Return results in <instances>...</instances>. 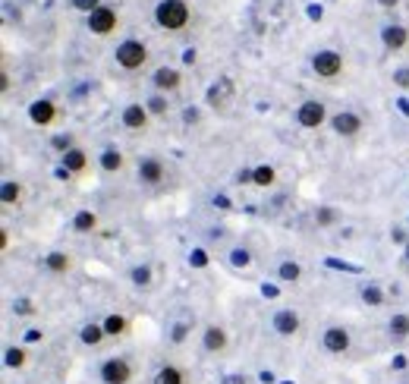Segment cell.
Returning <instances> with one entry per match:
<instances>
[{
    "mask_svg": "<svg viewBox=\"0 0 409 384\" xmlns=\"http://www.w3.org/2000/svg\"><path fill=\"white\" fill-rule=\"evenodd\" d=\"M19 195H22V186L13 180L3 183V192H0V199H3V205H13V201H19Z\"/></svg>",
    "mask_w": 409,
    "mask_h": 384,
    "instance_id": "cell-25",
    "label": "cell"
},
{
    "mask_svg": "<svg viewBox=\"0 0 409 384\" xmlns=\"http://www.w3.org/2000/svg\"><path fill=\"white\" fill-rule=\"evenodd\" d=\"M394 82H396V85H403V88H409V69H396Z\"/></svg>",
    "mask_w": 409,
    "mask_h": 384,
    "instance_id": "cell-36",
    "label": "cell"
},
{
    "mask_svg": "<svg viewBox=\"0 0 409 384\" xmlns=\"http://www.w3.org/2000/svg\"><path fill=\"white\" fill-rule=\"evenodd\" d=\"M182 63H195V50H192V48H189L186 54H182Z\"/></svg>",
    "mask_w": 409,
    "mask_h": 384,
    "instance_id": "cell-40",
    "label": "cell"
},
{
    "mask_svg": "<svg viewBox=\"0 0 409 384\" xmlns=\"http://www.w3.org/2000/svg\"><path fill=\"white\" fill-rule=\"evenodd\" d=\"M189 262H192L195 268H205V264H208V255H205V252H201V249H195L192 255H189Z\"/></svg>",
    "mask_w": 409,
    "mask_h": 384,
    "instance_id": "cell-35",
    "label": "cell"
},
{
    "mask_svg": "<svg viewBox=\"0 0 409 384\" xmlns=\"http://www.w3.org/2000/svg\"><path fill=\"white\" fill-rule=\"evenodd\" d=\"M296 120H299V126H306V129H318L327 120V111L321 101H306V104H299V111H296Z\"/></svg>",
    "mask_w": 409,
    "mask_h": 384,
    "instance_id": "cell-6",
    "label": "cell"
},
{
    "mask_svg": "<svg viewBox=\"0 0 409 384\" xmlns=\"http://www.w3.org/2000/svg\"><path fill=\"white\" fill-rule=\"evenodd\" d=\"M148 111H151V113H157V117H161V113L167 111V101H164L161 94H155V98L148 101Z\"/></svg>",
    "mask_w": 409,
    "mask_h": 384,
    "instance_id": "cell-32",
    "label": "cell"
},
{
    "mask_svg": "<svg viewBox=\"0 0 409 384\" xmlns=\"http://www.w3.org/2000/svg\"><path fill=\"white\" fill-rule=\"evenodd\" d=\"M155 384H186V375H182V369H176V365H164L155 375Z\"/></svg>",
    "mask_w": 409,
    "mask_h": 384,
    "instance_id": "cell-17",
    "label": "cell"
},
{
    "mask_svg": "<svg viewBox=\"0 0 409 384\" xmlns=\"http://www.w3.org/2000/svg\"><path fill=\"white\" fill-rule=\"evenodd\" d=\"M25 337H29V340H41V331H38V327H31V331L25 334Z\"/></svg>",
    "mask_w": 409,
    "mask_h": 384,
    "instance_id": "cell-43",
    "label": "cell"
},
{
    "mask_svg": "<svg viewBox=\"0 0 409 384\" xmlns=\"http://www.w3.org/2000/svg\"><path fill=\"white\" fill-rule=\"evenodd\" d=\"M6 365H10V369H19V365H25V353L16 350V346H10V350H6Z\"/></svg>",
    "mask_w": 409,
    "mask_h": 384,
    "instance_id": "cell-28",
    "label": "cell"
},
{
    "mask_svg": "<svg viewBox=\"0 0 409 384\" xmlns=\"http://www.w3.org/2000/svg\"><path fill=\"white\" fill-rule=\"evenodd\" d=\"M230 262L236 264V268H245V264H252V255L245 249H233L230 252Z\"/></svg>",
    "mask_w": 409,
    "mask_h": 384,
    "instance_id": "cell-30",
    "label": "cell"
},
{
    "mask_svg": "<svg viewBox=\"0 0 409 384\" xmlns=\"http://www.w3.org/2000/svg\"><path fill=\"white\" fill-rule=\"evenodd\" d=\"M274 183V167H255L252 170V186H271Z\"/></svg>",
    "mask_w": 409,
    "mask_h": 384,
    "instance_id": "cell-23",
    "label": "cell"
},
{
    "mask_svg": "<svg viewBox=\"0 0 409 384\" xmlns=\"http://www.w3.org/2000/svg\"><path fill=\"white\" fill-rule=\"evenodd\" d=\"M44 262H48V268L54 271V274H63V271H69V255H66V252H50Z\"/></svg>",
    "mask_w": 409,
    "mask_h": 384,
    "instance_id": "cell-20",
    "label": "cell"
},
{
    "mask_svg": "<svg viewBox=\"0 0 409 384\" xmlns=\"http://www.w3.org/2000/svg\"><path fill=\"white\" fill-rule=\"evenodd\" d=\"M73 6H76L79 13H94V10L101 6V0H73Z\"/></svg>",
    "mask_w": 409,
    "mask_h": 384,
    "instance_id": "cell-31",
    "label": "cell"
},
{
    "mask_svg": "<svg viewBox=\"0 0 409 384\" xmlns=\"http://www.w3.org/2000/svg\"><path fill=\"white\" fill-rule=\"evenodd\" d=\"M239 183H252V170H239Z\"/></svg>",
    "mask_w": 409,
    "mask_h": 384,
    "instance_id": "cell-39",
    "label": "cell"
},
{
    "mask_svg": "<svg viewBox=\"0 0 409 384\" xmlns=\"http://www.w3.org/2000/svg\"><path fill=\"white\" fill-rule=\"evenodd\" d=\"M29 117L35 126H50L57 120V107L54 101H35V104L29 107Z\"/></svg>",
    "mask_w": 409,
    "mask_h": 384,
    "instance_id": "cell-8",
    "label": "cell"
},
{
    "mask_svg": "<svg viewBox=\"0 0 409 384\" xmlns=\"http://www.w3.org/2000/svg\"><path fill=\"white\" fill-rule=\"evenodd\" d=\"M394 369H406V356H396L394 359Z\"/></svg>",
    "mask_w": 409,
    "mask_h": 384,
    "instance_id": "cell-42",
    "label": "cell"
},
{
    "mask_svg": "<svg viewBox=\"0 0 409 384\" xmlns=\"http://www.w3.org/2000/svg\"><path fill=\"white\" fill-rule=\"evenodd\" d=\"M406 262H409V246H406Z\"/></svg>",
    "mask_w": 409,
    "mask_h": 384,
    "instance_id": "cell-46",
    "label": "cell"
},
{
    "mask_svg": "<svg viewBox=\"0 0 409 384\" xmlns=\"http://www.w3.org/2000/svg\"><path fill=\"white\" fill-rule=\"evenodd\" d=\"M101 167L110 170V173H113V170H120V167H123V155H120V151H113V148H107L104 155H101Z\"/></svg>",
    "mask_w": 409,
    "mask_h": 384,
    "instance_id": "cell-24",
    "label": "cell"
},
{
    "mask_svg": "<svg viewBox=\"0 0 409 384\" xmlns=\"http://www.w3.org/2000/svg\"><path fill=\"white\" fill-rule=\"evenodd\" d=\"M104 337H107L104 325H85L82 327V343H88V346H98Z\"/></svg>",
    "mask_w": 409,
    "mask_h": 384,
    "instance_id": "cell-18",
    "label": "cell"
},
{
    "mask_svg": "<svg viewBox=\"0 0 409 384\" xmlns=\"http://www.w3.org/2000/svg\"><path fill=\"white\" fill-rule=\"evenodd\" d=\"M180 73L176 69H170V66H161V69H155V88L157 92H176L180 88Z\"/></svg>",
    "mask_w": 409,
    "mask_h": 384,
    "instance_id": "cell-13",
    "label": "cell"
},
{
    "mask_svg": "<svg viewBox=\"0 0 409 384\" xmlns=\"http://www.w3.org/2000/svg\"><path fill=\"white\" fill-rule=\"evenodd\" d=\"M299 274H302V268H299L296 262H283V264H280V280L293 283V280H299Z\"/></svg>",
    "mask_w": 409,
    "mask_h": 384,
    "instance_id": "cell-26",
    "label": "cell"
},
{
    "mask_svg": "<svg viewBox=\"0 0 409 384\" xmlns=\"http://www.w3.org/2000/svg\"><path fill=\"white\" fill-rule=\"evenodd\" d=\"M186 331H189L186 325H176L173 334H170V337H173V343H182V340H186Z\"/></svg>",
    "mask_w": 409,
    "mask_h": 384,
    "instance_id": "cell-38",
    "label": "cell"
},
{
    "mask_svg": "<svg viewBox=\"0 0 409 384\" xmlns=\"http://www.w3.org/2000/svg\"><path fill=\"white\" fill-rule=\"evenodd\" d=\"M274 331L283 334V337H293V334L299 331V315L289 312V308H280V312L274 315Z\"/></svg>",
    "mask_w": 409,
    "mask_h": 384,
    "instance_id": "cell-11",
    "label": "cell"
},
{
    "mask_svg": "<svg viewBox=\"0 0 409 384\" xmlns=\"http://www.w3.org/2000/svg\"><path fill=\"white\" fill-rule=\"evenodd\" d=\"M73 227L79 233H92L94 227H98V218H94L92 211H79V214H76V220H73Z\"/></svg>",
    "mask_w": 409,
    "mask_h": 384,
    "instance_id": "cell-21",
    "label": "cell"
},
{
    "mask_svg": "<svg viewBox=\"0 0 409 384\" xmlns=\"http://www.w3.org/2000/svg\"><path fill=\"white\" fill-rule=\"evenodd\" d=\"M381 41L387 44L390 50H400V48H406V41H409V31L403 29V25H387V29L381 31Z\"/></svg>",
    "mask_w": 409,
    "mask_h": 384,
    "instance_id": "cell-14",
    "label": "cell"
},
{
    "mask_svg": "<svg viewBox=\"0 0 409 384\" xmlns=\"http://www.w3.org/2000/svg\"><path fill=\"white\" fill-rule=\"evenodd\" d=\"M85 151L82 148H69L66 155H63V170H69V173H82L85 170Z\"/></svg>",
    "mask_w": 409,
    "mask_h": 384,
    "instance_id": "cell-16",
    "label": "cell"
},
{
    "mask_svg": "<svg viewBox=\"0 0 409 384\" xmlns=\"http://www.w3.org/2000/svg\"><path fill=\"white\" fill-rule=\"evenodd\" d=\"M205 350H208V353L227 350V331H224V327H217V325L208 327V331H205Z\"/></svg>",
    "mask_w": 409,
    "mask_h": 384,
    "instance_id": "cell-15",
    "label": "cell"
},
{
    "mask_svg": "<svg viewBox=\"0 0 409 384\" xmlns=\"http://www.w3.org/2000/svg\"><path fill=\"white\" fill-rule=\"evenodd\" d=\"M390 337H396V340L409 337V315H394L390 318Z\"/></svg>",
    "mask_w": 409,
    "mask_h": 384,
    "instance_id": "cell-19",
    "label": "cell"
},
{
    "mask_svg": "<svg viewBox=\"0 0 409 384\" xmlns=\"http://www.w3.org/2000/svg\"><path fill=\"white\" fill-rule=\"evenodd\" d=\"M312 69L321 76V79H337L343 73V57L337 50H318V57L312 60Z\"/></svg>",
    "mask_w": 409,
    "mask_h": 384,
    "instance_id": "cell-4",
    "label": "cell"
},
{
    "mask_svg": "<svg viewBox=\"0 0 409 384\" xmlns=\"http://www.w3.org/2000/svg\"><path fill=\"white\" fill-rule=\"evenodd\" d=\"M400 107H403V113L409 117V101H400Z\"/></svg>",
    "mask_w": 409,
    "mask_h": 384,
    "instance_id": "cell-45",
    "label": "cell"
},
{
    "mask_svg": "<svg viewBox=\"0 0 409 384\" xmlns=\"http://www.w3.org/2000/svg\"><path fill=\"white\" fill-rule=\"evenodd\" d=\"M132 280H136L138 287H145V283L151 280V271L148 268H136V271H132Z\"/></svg>",
    "mask_w": 409,
    "mask_h": 384,
    "instance_id": "cell-34",
    "label": "cell"
},
{
    "mask_svg": "<svg viewBox=\"0 0 409 384\" xmlns=\"http://www.w3.org/2000/svg\"><path fill=\"white\" fill-rule=\"evenodd\" d=\"M104 331H107V337H120V334L126 331V318H123V315H107V318H104Z\"/></svg>",
    "mask_w": 409,
    "mask_h": 384,
    "instance_id": "cell-22",
    "label": "cell"
},
{
    "mask_svg": "<svg viewBox=\"0 0 409 384\" xmlns=\"http://www.w3.org/2000/svg\"><path fill=\"white\" fill-rule=\"evenodd\" d=\"M324 350L327 353H346L350 350V331H343V327H327L324 331Z\"/></svg>",
    "mask_w": 409,
    "mask_h": 384,
    "instance_id": "cell-10",
    "label": "cell"
},
{
    "mask_svg": "<svg viewBox=\"0 0 409 384\" xmlns=\"http://www.w3.org/2000/svg\"><path fill=\"white\" fill-rule=\"evenodd\" d=\"M101 381L104 384H129L132 365L126 362V359H104V365H101Z\"/></svg>",
    "mask_w": 409,
    "mask_h": 384,
    "instance_id": "cell-5",
    "label": "cell"
},
{
    "mask_svg": "<svg viewBox=\"0 0 409 384\" xmlns=\"http://www.w3.org/2000/svg\"><path fill=\"white\" fill-rule=\"evenodd\" d=\"M155 19H157V25H161V29L182 31L189 25V19H192V13H189L186 0H161V3L155 6Z\"/></svg>",
    "mask_w": 409,
    "mask_h": 384,
    "instance_id": "cell-1",
    "label": "cell"
},
{
    "mask_svg": "<svg viewBox=\"0 0 409 384\" xmlns=\"http://www.w3.org/2000/svg\"><path fill=\"white\" fill-rule=\"evenodd\" d=\"M123 126L126 129H145L148 126V111L142 104H126L123 107Z\"/></svg>",
    "mask_w": 409,
    "mask_h": 384,
    "instance_id": "cell-12",
    "label": "cell"
},
{
    "mask_svg": "<svg viewBox=\"0 0 409 384\" xmlns=\"http://www.w3.org/2000/svg\"><path fill=\"white\" fill-rule=\"evenodd\" d=\"M145 60H148V48H145L142 41H136V38H129V41H123L117 48V63L123 69H142L145 66Z\"/></svg>",
    "mask_w": 409,
    "mask_h": 384,
    "instance_id": "cell-2",
    "label": "cell"
},
{
    "mask_svg": "<svg viewBox=\"0 0 409 384\" xmlns=\"http://www.w3.org/2000/svg\"><path fill=\"white\" fill-rule=\"evenodd\" d=\"M315 220H318V227H327V224H333V220H337V211H333V208H318V214H315Z\"/></svg>",
    "mask_w": 409,
    "mask_h": 384,
    "instance_id": "cell-29",
    "label": "cell"
},
{
    "mask_svg": "<svg viewBox=\"0 0 409 384\" xmlns=\"http://www.w3.org/2000/svg\"><path fill=\"white\" fill-rule=\"evenodd\" d=\"M331 126H333L337 136H356V132H362V117H359V113L343 111V113H337V117L331 120Z\"/></svg>",
    "mask_w": 409,
    "mask_h": 384,
    "instance_id": "cell-7",
    "label": "cell"
},
{
    "mask_svg": "<svg viewBox=\"0 0 409 384\" xmlns=\"http://www.w3.org/2000/svg\"><path fill=\"white\" fill-rule=\"evenodd\" d=\"M13 308H16L19 315H31V312H35V306H31L29 299H19V302H16V306H13Z\"/></svg>",
    "mask_w": 409,
    "mask_h": 384,
    "instance_id": "cell-37",
    "label": "cell"
},
{
    "mask_svg": "<svg viewBox=\"0 0 409 384\" xmlns=\"http://www.w3.org/2000/svg\"><path fill=\"white\" fill-rule=\"evenodd\" d=\"M378 3H381V6H396L400 0H378Z\"/></svg>",
    "mask_w": 409,
    "mask_h": 384,
    "instance_id": "cell-44",
    "label": "cell"
},
{
    "mask_svg": "<svg viewBox=\"0 0 409 384\" xmlns=\"http://www.w3.org/2000/svg\"><path fill=\"white\" fill-rule=\"evenodd\" d=\"M224 384H245V378H239V375H230Z\"/></svg>",
    "mask_w": 409,
    "mask_h": 384,
    "instance_id": "cell-41",
    "label": "cell"
},
{
    "mask_svg": "<svg viewBox=\"0 0 409 384\" xmlns=\"http://www.w3.org/2000/svg\"><path fill=\"white\" fill-rule=\"evenodd\" d=\"M50 145H54L57 151H63V155H66V151L73 148V138H69V136H57V138H54V142H50Z\"/></svg>",
    "mask_w": 409,
    "mask_h": 384,
    "instance_id": "cell-33",
    "label": "cell"
},
{
    "mask_svg": "<svg viewBox=\"0 0 409 384\" xmlns=\"http://www.w3.org/2000/svg\"><path fill=\"white\" fill-rule=\"evenodd\" d=\"M362 299L368 302V306H381V302H384V293L375 287V283H368V287L362 290Z\"/></svg>",
    "mask_w": 409,
    "mask_h": 384,
    "instance_id": "cell-27",
    "label": "cell"
},
{
    "mask_svg": "<svg viewBox=\"0 0 409 384\" xmlns=\"http://www.w3.org/2000/svg\"><path fill=\"white\" fill-rule=\"evenodd\" d=\"M138 180L148 183V186H157V183L164 180V164L157 161V157H145V161L138 164Z\"/></svg>",
    "mask_w": 409,
    "mask_h": 384,
    "instance_id": "cell-9",
    "label": "cell"
},
{
    "mask_svg": "<svg viewBox=\"0 0 409 384\" xmlns=\"http://www.w3.org/2000/svg\"><path fill=\"white\" fill-rule=\"evenodd\" d=\"M117 25H120L117 10H113V6H107V3H101L94 13H88V31H92V35H98V38L117 31Z\"/></svg>",
    "mask_w": 409,
    "mask_h": 384,
    "instance_id": "cell-3",
    "label": "cell"
}]
</instances>
